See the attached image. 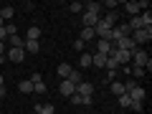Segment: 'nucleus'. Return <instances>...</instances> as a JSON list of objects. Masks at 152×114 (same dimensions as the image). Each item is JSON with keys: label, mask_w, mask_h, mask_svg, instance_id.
Masks as SVG:
<instances>
[{"label": "nucleus", "mask_w": 152, "mask_h": 114, "mask_svg": "<svg viewBox=\"0 0 152 114\" xmlns=\"http://www.w3.org/2000/svg\"><path fill=\"white\" fill-rule=\"evenodd\" d=\"M129 66H140V69L150 71V69H152V58H150V56H147V51L137 48L134 53H132V64H129Z\"/></svg>", "instance_id": "obj_1"}, {"label": "nucleus", "mask_w": 152, "mask_h": 114, "mask_svg": "<svg viewBox=\"0 0 152 114\" xmlns=\"http://www.w3.org/2000/svg\"><path fill=\"white\" fill-rule=\"evenodd\" d=\"M129 38L134 41L137 46L140 43H150V38H152V28H140V31H132Z\"/></svg>", "instance_id": "obj_2"}, {"label": "nucleus", "mask_w": 152, "mask_h": 114, "mask_svg": "<svg viewBox=\"0 0 152 114\" xmlns=\"http://www.w3.org/2000/svg\"><path fill=\"white\" fill-rule=\"evenodd\" d=\"M114 48H117V51H127V53H134V51H137V43L132 41L129 36H124V38H119V41L114 43Z\"/></svg>", "instance_id": "obj_3"}, {"label": "nucleus", "mask_w": 152, "mask_h": 114, "mask_svg": "<svg viewBox=\"0 0 152 114\" xmlns=\"http://www.w3.org/2000/svg\"><path fill=\"white\" fill-rule=\"evenodd\" d=\"M58 94L66 99V96H71V94H76V86L69 81V79H61V84H58Z\"/></svg>", "instance_id": "obj_4"}, {"label": "nucleus", "mask_w": 152, "mask_h": 114, "mask_svg": "<svg viewBox=\"0 0 152 114\" xmlns=\"http://www.w3.org/2000/svg\"><path fill=\"white\" fill-rule=\"evenodd\" d=\"M76 94H79V96H94V84L91 81H81L76 86Z\"/></svg>", "instance_id": "obj_5"}, {"label": "nucleus", "mask_w": 152, "mask_h": 114, "mask_svg": "<svg viewBox=\"0 0 152 114\" xmlns=\"http://www.w3.org/2000/svg\"><path fill=\"white\" fill-rule=\"evenodd\" d=\"M8 58H10L13 64H20V61L26 58V51H23V48H10V51H8Z\"/></svg>", "instance_id": "obj_6"}, {"label": "nucleus", "mask_w": 152, "mask_h": 114, "mask_svg": "<svg viewBox=\"0 0 152 114\" xmlns=\"http://www.w3.org/2000/svg\"><path fill=\"white\" fill-rule=\"evenodd\" d=\"M99 18H102V15H96V13H86V10H84V28H94V26L99 23Z\"/></svg>", "instance_id": "obj_7"}, {"label": "nucleus", "mask_w": 152, "mask_h": 114, "mask_svg": "<svg viewBox=\"0 0 152 114\" xmlns=\"http://www.w3.org/2000/svg\"><path fill=\"white\" fill-rule=\"evenodd\" d=\"M53 112H56L53 104H36L33 107V114H53Z\"/></svg>", "instance_id": "obj_8"}, {"label": "nucleus", "mask_w": 152, "mask_h": 114, "mask_svg": "<svg viewBox=\"0 0 152 114\" xmlns=\"http://www.w3.org/2000/svg\"><path fill=\"white\" fill-rule=\"evenodd\" d=\"M112 51H114V46L109 43V41H99V43H96V53H102V56H109Z\"/></svg>", "instance_id": "obj_9"}, {"label": "nucleus", "mask_w": 152, "mask_h": 114, "mask_svg": "<svg viewBox=\"0 0 152 114\" xmlns=\"http://www.w3.org/2000/svg\"><path fill=\"white\" fill-rule=\"evenodd\" d=\"M38 38H41V28L38 26H31L26 31V41H38Z\"/></svg>", "instance_id": "obj_10"}, {"label": "nucleus", "mask_w": 152, "mask_h": 114, "mask_svg": "<svg viewBox=\"0 0 152 114\" xmlns=\"http://www.w3.org/2000/svg\"><path fill=\"white\" fill-rule=\"evenodd\" d=\"M109 89H112L114 96H122V94H127V91H124V84H122V81H112V84H109Z\"/></svg>", "instance_id": "obj_11"}, {"label": "nucleus", "mask_w": 152, "mask_h": 114, "mask_svg": "<svg viewBox=\"0 0 152 114\" xmlns=\"http://www.w3.org/2000/svg\"><path fill=\"white\" fill-rule=\"evenodd\" d=\"M23 51H28V53H38V51H41V43H38V41H26V43H23Z\"/></svg>", "instance_id": "obj_12"}, {"label": "nucleus", "mask_w": 152, "mask_h": 114, "mask_svg": "<svg viewBox=\"0 0 152 114\" xmlns=\"http://www.w3.org/2000/svg\"><path fill=\"white\" fill-rule=\"evenodd\" d=\"M127 94H129V96L134 99V102H142V99H145V89H142L140 84H137V86L132 89V91H127Z\"/></svg>", "instance_id": "obj_13"}, {"label": "nucleus", "mask_w": 152, "mask_h": 114, "mask_svg": "<svg viewBox=\"0 0 152 114\" xmlns=\"http://www.w3.org/2000/svg\"><path fill=\"white\" fill-rule=\"evenodd\" d=\"M69 81L74 84V86H79V84L84 81V76H81V71H76V69H71V74H69Z\"/></svg>", "instance_id": "obj_14"}, {"label": "nucleus", "mask_w": 152, "mask_h": 114, "mask_svg": "<svg viewBox=\"0 0 152 114\" xmlns=\"http://www.w3.org/2000/svg\"><path fill=\"white\" fill-rule=\"evenodd\" d=\"M13 15H15V8H10V5L0 8V18H3V20H13Z\"/></svg>", "instance_id": "obj_15"}, {"label": "nucleus", "mask_w": 152, "mask_h": 114, "mask_svg": "<svg viewBox=\"0 0 152 114\" xmlns=\"http://www.w3.org/2000/svg\"><path fill=\"white\" fill-rule=\"evenodd\" d=\"M84 10H86V13H96V15H102V3H94V0H91V3H86V5H84Z\"/></svg>", "instance_id": "obj_16"}, {"label": "nucleus", "mask_w": 152, "mask_h": 114, "mask_svg": "<svg viewBox=\"0 0 152 114\" xmlns=\"http://www.w3.org/2000/svg\"><path fill=\"white\" fill-rule=\"evenodd\" d=\"M91 38H96V36H94V28H84L81 36H79V41H81V43H89Z\"/></svg>", "instance_id": "obj_17"}, {"label": "nucleus", "mask_w": 152, "mask_h": 114, "mask_svg": "<svg viewBox=\"0 0 152 114\" xmlns=\"http://www.w3.org/2000/svg\"><path fill=\"white\" fill-rule=\"evenodd\" d=\"M104 64H107V56H102V53H94V56H91V66L104 69Z\"/></svg>", "instance_id": "obj_18"}, {"label": "nucleus", "mask_w": 152, "mask_h": 114, "mask_svg": "<svg viewBox=\"0 0 152 114\" xmlns=\"http://www.w3.org/2000/svg\"><path fill=\"white\" fill-rule=\"evenodd\" d=\"M117 18H119V15H117V10H109L107 15H102V20H104V23H109V26L114 28V23H117Z\"/></svg>", "instance_id": "obj_19"}, {"label": "nucleus", "mask_w": 152, "mask_h": 114, "mask_svg": "<svg viewBox=\"0 0 152 114\" xmlns=\"http://www.w3.org/2000/svg\"><path fill=\"white\" fill-rule=\"evenodd\" d=\"M124 8H127V13H129V15H132V18H134V15H140V5H137L134 0H132V3H127V5H124Z\"/></svg>", "instance_id": "obj_20"}, {"label": "nucleus", "mask_w": 152, "mask_h": 114, "mask_svg": "<svg viewBox=\"0 0 152 114\" xmlns=\"http://www.w3.org/2000/svg\"><path fill=\"white\" fill-rule=\"evenodd\" d=\"M8 41H10V48H23V43H26L20 36H10Z\"/></svg>", "instance_id": "obj_21"}, {"label": "nucleus", "mask_w": 152, "mask_h": 114, "mask_svg": "<svg viewBox=\"0 0 152 114\" xmlns=\"http://www.w3.org/2000/svg\"><path fill=\"white\" fill-rule=\"evenodd\" d=\"M56 71H58V76H61V79H69V74H71V66H69V64H61Z\"/></svg>", "instance_id": "obj_22"}, {"label": "nucleus", "mask_w": 152, "mask_h": 114, "mask_svg": "<svg viewBox=\"0 0 152 114\" xmlns=\"http://www.w3.org/2000/svg\"><path fill=\"white\" fill-rule=\"evenodd\" d=\"M18 89H20V91H23V94H31V91H33V84H31V81H28V79H23V81H20V84H18Z\"/></svg>", "instance_id": "obj_23"}, {"label": "nucleus", "mask_w": 152, "mask_h": 114, "mask_svg": "<svg viewBox=\"0 0 152 114\" xmlns=\"http://www.w3.org/2000/svg\"><path fill=\"white\" fill-rule=\"evenodd\" d=\"M117 99H119V107H122V109H129V104H132V96H129V94H122V96H117Z\"/></svg>", "instance_id": "obj_24"}, {"label": "nucleus", "mask_w": 152, "mask_h": 114, "mask_svg": "<svg viewBox=\"0 0 152 114\" xmlns=\"http://www.w3.org/2000/svg\"><path fill=\"white\" fill-rule=\"evenodd\" d=\"M79 64H81V69H89V66H91V53H81Z\"/></svg>", "instance_id": "obj_25"}, {"label": "nucleus", "mask_w": 152, "mask_h": 114, "mask_svg": "<svg viewBox=\"0 0 152 114\" xmlns=\"http://www.w3.org/2000/svg\"><path fill=\"white\" fill-rule=\"evenodd\" d=\"M104 66H107L109 71H117V69H119V64H117V61H114L112 56H107V64H104Z\"/></svg>", "instance_id": "obj_26"}, {"label": "nucleus", "mask_w": 152, "mask_h": 114, "mask_svg": "<svg viewBox=\"0 0 152 114\" xmlns=\"http://www.w3.org/2000/svg\"><path fill=\"white\" fill-rule=\"evenodd\" d=\"M33 91L36 94H46V81H36L33 84Z\"/></svg>", "instance_id": "obj_27"}, {"label": "nucleus", "mask_w": 152, "mask_h": 114, "mask_svg": "<svg viewBox=\"0 0 152 114\" xmlns=\"http://www.w3.org/2000/svg\"><path fill=\"white\" fill-rule=\"evenodd\" d=\"M69 10H71V13H84V3H71Z\"/></svg>", "instance_id": "obj_28"}, {"label": "nucleus", "mask_w": 152, "mask_h": 114, "mask_svg": "<svg viewBox=\"0 0 152 114\" xmlns=\"http://www.w3.org/2000/svg\"><path fill=\"white\" fill-rule=\"evenodd\" d=\"M5 31H8V38H10V36H18V26H13V23H8Z\"/></svg>", "instance_id": "obj_29"}, {"label": "nucleus", "mask_w": 152, "mask_h": 114, "mask_svg": "<svg viewBox=\"0 0 152 114\" xmlns=\"http://www.w3.org/2000/svg\"><path fill=\"white\" fill-rule=\"evenodd\" d=\"M71 104H84V96H79V94H71Z\"/></svg>", "instance_id": "obj_30"}, {"label": "nucleus", "mask_w": 152, "mask_h": 114, "mask_svg": "<svg viewBox=\"0 0 152 114\" xmlns=\"http://www.w3.org/2000/svg\"><path fill=\"white\" fill-rule=\"evenodd\" d=\"M129 109H132V112H142V102H134V99H132Z\"/></svg>", "instance_id": "obj_31"}, {"label": "nucleus", "mask_w": 152, "mask_h": 114, "mask_svg": "<svg viewBox=\"0 0 152 114\" xmlns=\"http://www.w3.org/2000/svg\"><path fill=\"white\" fill-rule=\"evenodd\" d=\"M28 81H31V84H36V81H43V76H41V74H33L31 79H28Z\"/></svg>", "instance_id": "obj_32"}, {"label": "nucleus", "mask_w": 152, "mask_h": 114, "mask_svg": "<svg viewBox=\"0 0 152 114\" xmlns=\"http://www.w3.org/2000/svg\"><path fill=\"white\" fill-rule=\"evenodd\" d=\"M117 5H119V3H117V0H107V3H104L102 8H117Z\"/></svg>", "instance_id": "obj_33"}, {"label": "nucleus", "mask_w": 152, "mask_h": 114, "mask_svg": "<svg viewBox=\"0 0 152 114\" xmlns=\"http://www.w3.org/2000/svg\"><path fill=\"white\" fill-rule=\"evenodd\" d=\"M84 46H86V43H81L79 38H76V41H74V48H76V51H84Z\"/></svg>", "instance_id": "obj_34"}, {"label": "nucleus", "mask_w": 152, "mask_h": 114, "mask_svg": "<svg viewBox=\"0 0 152 114\" xmlns=\"http://www.w3.org/2000/svg\"><path fill=\"white\" fill-rule=\"evenodd\" d=\"M5 36H8V31H5V26H0V41L5 43Z\"/></svg>", "instance_id": "obj_35"}, {"label": "nucleus", "mask_w": 152, "mask_h": 114, "mask_svg": "<svg viewBox=\"0 0 152 114\" xmlns=\"http://www.w3.org/2000/svg\"><path fill=\"white\" fill-rule=\"evenodd\" d=\"M5 53V43H3V41H0V56Z\"/></svg>", "instance_id": "obj_36"}, {"label": "nucleus", "mask_w": 152, "mask_h": 114, "mask_svg": "<svg viewBox=\"0 0 152 114\" xmlns=\"http://www.w3.org/2000/svg\"><path fill=\"white\" fill-rule=\"evenodd\" d=\"M0 99H5V86H0Z\"/></svg>", "instance_id": "obj_37"}, {"label": "nucleus", "mask_w": 152, "mask_h": 114, "mask_svg": "<svg viewBox=\"0 0 152 114\" xmlns=\"http://www.w3.org/2000/svg\"><path fill=\"white\" fill-rule=\"evenodd\" d=\"M0 86H5V79H3V74H0Z\"/></svg>", "instance_id": "obj_38"}, {"label": "nucleus", "mask_w": 152, "mask_h": 114, "mask_svg": "<svg viewBox=\"0 0 152 114\" xmlns=\"http://www.w3.org/2000/svg\"><path fill=\"white\" fill-rule=\"evenodd\" d=\"M0 26H5V20H3V18H0Z\"/></svg>", "instance_id": "obj_39"}, {"label": "nucleus", "mask_w": 152, "mask_h": 114, "mask_svg": "<svg viewBox=\"0 0 152 114\" xmlns=\"http://www.w3.org/2000/svg\"><path fill=\"white\" fill-rule=\"evenodd\" d=\"M0 66H3V56H0Z\"/></svg>", "instance_id": "obj_40"}]
</instances>
